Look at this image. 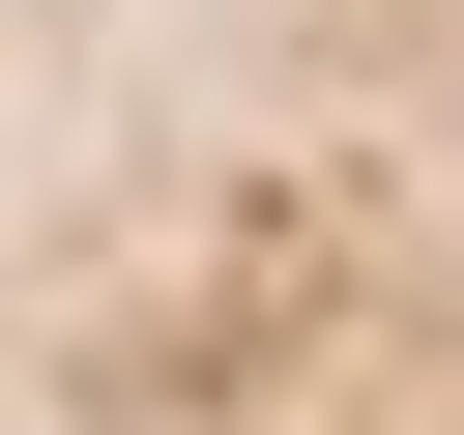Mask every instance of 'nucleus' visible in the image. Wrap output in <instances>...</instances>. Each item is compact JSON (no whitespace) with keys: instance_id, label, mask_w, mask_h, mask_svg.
Instances as JSON below:
<instances>
[{"instance_id":"nucleus-1","label":"nucleus","mask_w":464,"mask_h":435,"mask_svg":"<svg viewBox=\"0 0 464 435\" xmlns=\"http://www.w3.org/2000/svg\"><path fill=\"white\" fill-rule=\"evenodd\" d=\"M29 435H464V0H29Z\"/></svg>"}]
</instances>
